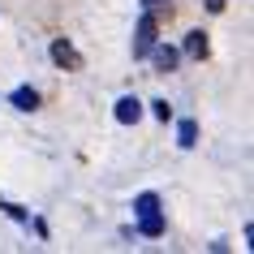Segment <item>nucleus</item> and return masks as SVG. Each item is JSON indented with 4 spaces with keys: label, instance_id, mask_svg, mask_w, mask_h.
<instances>
[{
    "label": "nucleus",
    "instance_id": "obj_1",
    "mask_svg": "<svg viewBox=\"0 0 254 254\" xmlns=\"http://www.w3.org/2000/svg\"><path fill=\"white\" fill-rule=\"evenodd\" d=\"M155 30H160L155 13H142V17H138V26H134V56H147V52H151V43L160 39Z\"/></svg>",
    "mask_w": 254,
    "mask_h": 254
},
{
    "label": "nucleus",
    "instance_id": "obj_2",
    "mask_svg": "<svg viewBox=\"0 0 254 254\" xmlns=\"http://www.w3.org/2000/svg\"><path fill=\"white\" fill-rule=\"evenodd\" d=\"M147 56L155 61V73H173V69L181 65V52H177L173 43H160V39L151 43V52H147Z\"/></svg>",
    "mask_w": 254,
    "mask_h": 254
},
{
    "label": "nucleus",
    "instance_id": "obj_3",
    "mask_svg": "<svg viewBox=\"0 0 254 254\" xmlns=\"http://www.w3.org/2000/svg\"><path fill=\"white\" fill-rule=\"evenodd\" d=\"M52 61H56L61 69H82V52H78L69 39H56V43H52Z\"/></svg>",
    "mask_w": 254,
    "mask_h": 254
},
{
    "label": "nucleus",
    "instance_id": "obj_4",
    "mask_svg": "<svg viewBox=\"0 0 254 254\" xmlns=\"http://www.w3.org/2000/svg\"><path fill=\"white\" fill-rule=\"evenodd\" d=\"M181 52H186L190 61H202V56L211 52V43H207V35H202V30H190L186 43H181Z\"/></svg>",
    "mask_w": 254,
    "mask_h": 254
},
{
    "label": "nucleus",
    "instance_id": "obj_5",
    "mask_svg": "<svg viewBox=\"0 0 254 254\" xmlns=\"http://www.w3.org/2000/svg\"><path fill=\"white\" fill-rule=\"evenodd\" d=\"M138 117H142V104H138L134 95H125V99H117V121H121V125H134Z\"/></svg>",
    "mask_w": 254,
    "mask_h": 254
},
{
    "label": "nucleus",
    "instance_id": "obj_6",
    "mask_svg": "<svg viewBox=\"0 0 254 254\" xmlns=\"http://www.w3.org/2000/svg\"><path fill=\"white\" fill-rule=\"evenodd\" d=\"M13 108L17 112H35V108H39V91H35V86H17L13 91Z\"/></svg>",
    "mask_w": 254,
    "mask_h": 254
},
{
    "label": "nucleus",
    "instance_id": "obj_7",
    "mask_svg": "<svg viewBox=\"0 0 254 254\" xmlns=\"http://www.w3.org/2000/svg\"><path fill=\"white\" fill-rule=\"evenodd\" d=\"M138 220H142V228H138L142 237H160L164 233V215L160 211H147V215H138Z\"/></svg>",
    "mask_w": 254,
    "mask_h": 254
},
{
    "label": "nucleus",
    "instance_id": "obj_8",
    "mask_svg": "<svg viewBox=\"0 0 254 254\" xmlns=\"http://www.w3.org/2000/svg\"><path fill=\"white\" fill-rule=\"evenodd\" d=\"M177 142H181V147H194V142H198V125H194V121H181V129H177Z\"/></svg>",
    "mask_w": 254,
    "mask_h": 254
},
{
    "label": "nucleus",
    "instance_id": "obj_9",
    "mask_svg": "<svg viewBox=\"0 0 254 254\" xmlns=\"http://www.w3.org/2000/svg\"><path fill=\"white\" fill-rule=\"evenodd\" d=\"M134 211H138V215L160 211V198H155V194H138V198H134Z\"/></svg>",
    "mask_w": 254,
    "mask_h": 254
},
{
    "label": "nucleus",
    "instance_id": "obj_10",
    "mask_svg": "<svg viewBox=\"0 0 254 254\" xmlns=\"http://www.w3.org/2000/svg\"><path fill=\"white\" fill-rule=\"evenodd\" d=\"M151 112H155L160 121H168L173 117V104H168V99H151Z\"/></svg>",
    "mask_w": 254,
    "mask_h": 254
},
{
    "label": "nucleus",
    "instance_id": "obj_11",
    "mask_svg": "<svg viewBox=\"0 0 254 254\" xmlns=\"http://www.w3.org/2000/svg\"><path fill=\"white\" fill-rule=\"evenodd\" d=\"M202 4H207L211 13H224V4H228V0H202Z\"/></svg>",
    "mask_w": 254,
    "mask_h": 254
}]
</instances>
